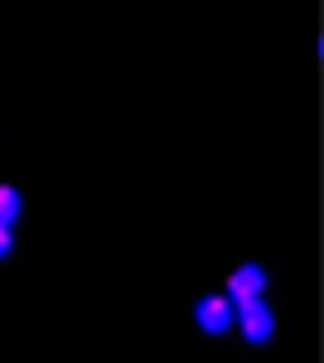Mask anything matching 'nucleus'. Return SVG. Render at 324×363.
Instances as JSON below:
<instances>
[{
	"label": "nucleus",
	"instance_id": "39448f33",
	"mask_svg": "<svg viewBox=\"0 0 324 363\" xmlns=\"http://www.w3.org/2000/svg\"><path fill=\"white\" fill-rule=\"evenodd\" d=\"M15 247V223H0V257H10Z\"/></svg>",
	"mask_w": 324,
	"mask_h": 363
},
{
	"label": "nucleus",
	"instance_id": "f257e3e1",
	"mask_svg": "<svg viewBox=\"0 0 324 363\" xmlns=\"http://www.w3.org/2000/svg\"><path fill=\"white\" fill-rule=\"evenodd\" d=\"M233 325H242L247 344H267L271 335H276V315H271V306L257 296V301H238L233 306Z\"/></svg>",
	"mask_w": 324,
	"mask_h": 363
},
{
	"label": "nucleus",
	"instance_id": "f03ea898",
	"mask_svg": "<svg viewBox=\"0 0 324 363\" xmlns=\"http://www.w3.org/2000/svg\"><path fill=\"white\" fill-rule=\"evenodd\" d=\"M194 320H199L203 335H228L233 330V301L228 296H203L199 310H194Z\"/></svg>",
	"mask_w": 324,
	"mask_h": 363
},
{
	"label": "nucleus",
	"instance_id": "20e7f679",
	"mask_svg": "<svg viewBox=\"0 0 324 363\" xmlns=\"http://www.w3.org/2000/svg\"><path fill=\"white\" fill-rule=\"evenodd\" d=\"M20 208H25V199L15 184H0V223H20Z\"/></svg>",
	"mask_w": 324,
	"mask_h": 363
},
{
	"label": "nucleus",
	"instance_id": "7ed1b4c3",
	"mask_svg": "<svg viewBox=\"0 0 324 363\" xmlns=\"http://www.w3.org/2000/svg\"><path fill=\"white\" fill-rule=\"evenodd\" d=\"M267 291V272L262 267H238L233 272V281H228V301L238 306V301H257Z\"/></svg>",
	"mask_w": 324,
	"mask_h": 363
}]
</instances>
